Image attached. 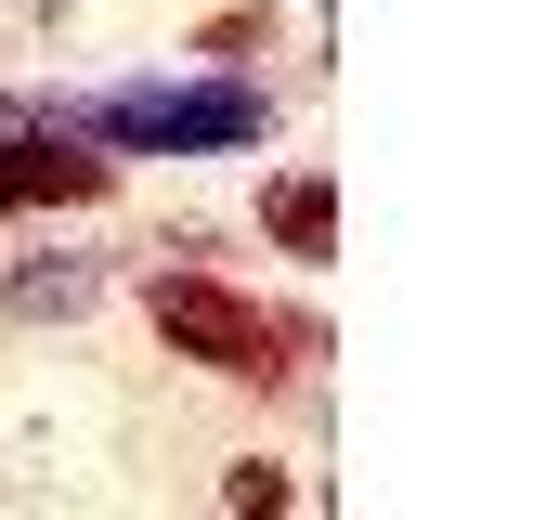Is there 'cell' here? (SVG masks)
<instances>
[{
	"mask_svg": "<svg viewBox=\"0 0 559 520\" xmlns=\"http://www.w3.org/2000/svg\"><path fill=\"white\" fill-rule=\"evenodd\" d=\"M143 326L169 339V365L235 378V390H286L325 352L299 312H274L261 286H235V273H209V260H156V273H143Z\"/></svg>",
	"mask_w": 559,
	"mask_h": 520,
	"instance_id": "obj_1",
	"label": "cell"
},
{
	"mask_svg": "<svg viewBox=\"0 0 559 520\" xmlns=\"http://www.w3.org/2000/svg\"><path fill=\"white\" fill-rule=\"evenodd\" d=\"M79 143H118V156H248L274 143V92L248 79H131V92H92V105H52Z\"/></svg>",
	"mask_w": 559,
	"mask_h": 520,
	"instance_id": "obj_2",
	"label": "cell"
},
{
	"mask_svg": "<svg viewBox=\"0 0 559 520\" xmlns=\"http://www.w3.org/2000/svg\"><path fill=\"white\" fill-rule=\"evenodd\" d=\"M105 196H118V156H92L66 118L0 130V222H26V209H105Z\"/></svg>",
	"mask_w": 559,
	"mask_h": 520,
	"instance_id": "obj_3",
	"label": "cell"
},
{
	"mask_svg": "<svg viewBox=\"0 0 559 520\" xmlns=\"http://www.w3.org/2000/svg\"><path fill=\"white\" fill-rule=\"evenodd\" d=\"M261 235L286 260H338V169H274L261 182Z\"/></svg>",
	"mask_w": 559,
	"mask_h": 520,
	"instance_id": "obj_4",
	"label": "cell"
},
{
	"mask_svg": "<svg viewBox=\"0 0 559 520\" xmlns=\"http://www.w3.org/2000/svg\"><path fill=\"white\" fill-rule=\"evenodd\" d=\"M105 299V260H26L13 286H0V312L13 326H52V312H92Z\"/></svg>",
	"mask_w": 559,
	"mask_h": 520,
	"instance_id": "obj_5",
	"label": "cell"
},
{
	"mask_svg": "<svg viewBox=\"0 0 559 520\" xmlns=\"http://www.w3.org/2000/svg\"><path fill=\"white\" fill-rule=\"evenodd\" d=\"M182 52H195V66H222V79H248V66L274 52V0H222V13H209Z\"/></svg>",
	"mask_w": 559,
	"mask_h": 520,
	"instance_id": "obj_6",
	"label": "cell"
},
{
	"mask_svg": "<svg viewBox=\"0 0 559 520\" xmlns=\"http://www.w3.org/2000/svg\"><path fill=\"white\" fill-rule=\"evenodd\" d=\"M222 508H235V520H261V508H299V482H286L274 456H235V469H222Z\"/></svg>",
	"mask_w": 559,
	"mask_h": 520,
	"instance_id": "obj_7",
	"label": "cell"
},
{
	"mask_svg": "<svg viewBox=\"0 0 559 520\" xmlns=\"http://www.w3.org/2000/svg\"><path fill=\"white\" fill-rule=\"evenodd\" d=\"M39 13H52V0H39Z\"/></svg>",
	"mask_w": 559,
	"mask_h": 520,
	"instance_id": "obj_8",
	"label": "cell"
}]
</instances>
